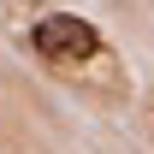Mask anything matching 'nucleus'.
<instances>
[{
    "mask_svg": "<svg viewBox=\"0 0 154 154\" xmlns=\"http://www.w3.org/2000/svg\"><path fill=\"white\" fill-rule=\"evenodd\" d=\"M30 48L48 65H89V59H101V30L89 18H77V12H48L30 30Z\"/></svg>",
    "mask_w": 154,
    "mask_h": 154,
    "instance_id": "nucleus-1",
    "label": "nucleus"
}]
</instances>
